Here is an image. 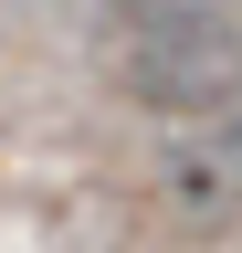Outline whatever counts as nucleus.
<instances>
[{"mask_svg": "<svg viewBox=\"0 0 242 253\" xmlns=\"http://www.w3.org/2000/svg\"><path fill=\"white\" fill-rule=\"evenodd\" d=\"M221 148H232V169H242V95H232V137H221Z\"/></svg>", "mask_w": 242, "mask_h": 253, "instance_id": "nucleus-2", "label": "nucleus"}, {"mask_svg": "<svg viewBox=\"0 0 242 253\" xmlns=\"http://www.w3.org/2000/svg\"><path fill=\"white\" fill-rule=\"evenodd\" d=\"M116 84L147 116H221L242 95V21L221 0H127V21H116Z\"/></svg>", "mask_w": 242, "mask_h": 253, "instance_id": "nucleus-1", "label": "nucleus"}]
</instances>
